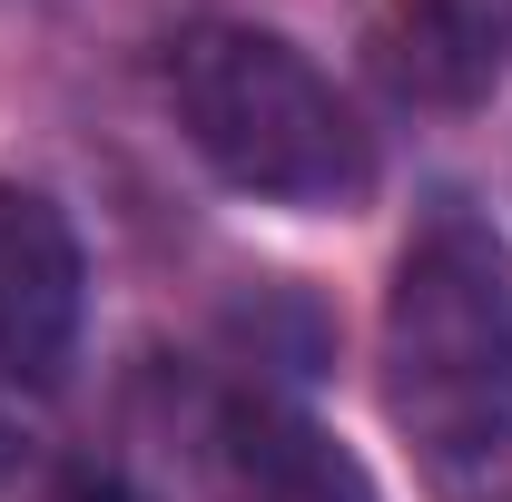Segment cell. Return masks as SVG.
I'll use <instances>...</instances> for the list:
<instances>
[{
    "label": "cell",
    "instance_id": "cell-1",
    "mask_svg": "<svg viewBox=\"0 0 512 502\" xmlns=\"http://www.w3.org/2000/svg\"><path fill=\"white\" fill-rule=\"evenodd\" d=\"M384 414L444 483H473L512 453V256L463 197H434L394 256Z\"/></svg>",
    "mask_w": 512,
    "mask_h": 502
},
{
    "label": "cell",
    "instance_id": "cell-2",
    "mask_svg": "<svg viewBox=\"0 0 512 502\" xmlns=\"http://www.w3.org/2000/svg\"><path fill=\"white\" fill-rule=\"evenodd\" d=\"M168 99L197 158L266 207H365L375 188V138L345 109V89L256 20L188 30L168 60Z\"/></svg>",
    "mask_w": 512,
    "mask_h": 502
},
{
    "label": "cell",
    "instance_id": "cell-3",
    "mask_svg": "<svg viewBox=\"0 0 512 502\" xmlns=\"http://www.w3.org/2000/svg\"><path fill=\"white\" fill-rule=\"evenodd\" d=\"M89 325V256L50 188L0 178V375L50 394Z\"/></svg>",
    "mask_w": 512,
    "mask_h": 502
},
{
    "label": "cell",
    "instance_id": "cell-4",
    "mask_svg": "<svg viewBox=\"0 0 512 502\" xmlns=\"http://www.w3.org/2000/svg\"><path fill=\"white\" fill-rule=\"evenodd\" d=\"M197 502H384V493L325 424L237 394L197 434Z\"/></svg>",
    "mask_w": 512,
    "mask_h": 502
},
{
    "label": "cell",
    "instance_id": "cell-5",
    "mask_svg": "<svg viewBox=\"0 0 512 502\" xmlns=\"http://www.w3.org/2000/svg\"><path fill=\"white\" fill-rule=\"evenodd\" d=\"M365 69L404 109H473L512 69V0H365Z\"/></svg>",
    "mask_w": 512,
    "mask_h": 502
},
{
    "label": "cell",
    "instance_id": "cell-6",
    "mask_svg": "<svg viewBox=\"0 0 512 502\" xmlns=\"http://www.w3.org/2000/svg\"><path fill=\"white\" fill-rule=\"evenodd\" d=\"M10 453H20V424H10V414H0V473H10Z\"/></svg>",
    "mask_w": 512,
    "mask_h": 502
}]
</instances>
